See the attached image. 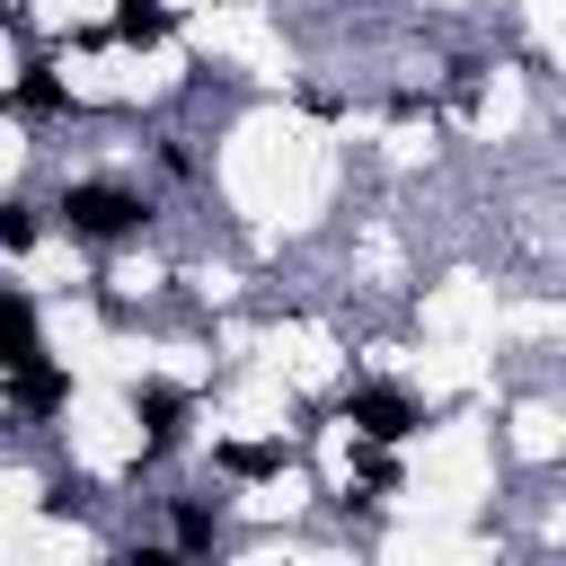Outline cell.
<instances>
[{
	"instance_id": "obj_1",
	"label": "cell",
	"mask_w": 566,
	"mask_h": 566,
	"mask_svg": "<svg viewBox=\"0 0 566 566\" xmlns=\"http://www.w3.org/2000/svg\"><path fill=\"white\" fill-rule=\"evenodd\" d=\"M62 221H71V239H133L142 230V195L106 186V177H80V186H62Z\"/></svg>"
},
{
	"instance_id": "obj_2",
	"label": "cell",
	"mask_w": 566,
	"mask_h": 566,
	"mask_svg": "<svg viewBox=\"0 0 566 566\" xmlns=\"http://www.w3.org/2000/svg\"><path fill=\"white\" fill-rule=\"evenodd\" d=\"M345 416H354V433H363V442H380V451L416 433V407H407L398 389H371V380H363V389H345Z\"/></svg>"
},
{
	"instance_id": "obj_3",
	"label": "cell",
	"mask_w": 566,
	"mask_h": 566,
	"mask_svg": "<svg viewBox=\"0 0 566 566\" xmlns=\"http://www.w3.org/2000/svg\"><path fill=\"white\" fill-rule=\"evenodd\" d=\"M27 363H44V345H35V310H27L18 292H0V380L27 371Z\"/></svg>"
},
{
	"instance_id": "obj_4",
	"label": "cell",
	"mask_w": 566,
	"mask_h": 566,
	"mask_svg": "<svg viewBox=\"0 0 566 566\" xmlns=\"http://www.w3.org/2000/svg\"><path fill=\"white\" fill-rule=\"evenodd\" d=\"M133 416L150 424V442H177V433H186V389H168V380H142V389H133Z\"/></svg>"
},
{
	"instance_id": "obj_5",
	"label": "cell",
	"mask_w": 566,
	"mask_h": 566,
	"mask_svg": "<svg viewBox=\"0 0 566 566\" xmlns=\"http://www.w3.org/2000/svg\"><path fill=\"white\" fill-rule=\"evenodd\" d=\"M168 9L159 0H115V44H168Z\"/></svg>"
},
{
	"instance_id": "obj_6",
	"label": "cell",
	"mask_w": 566,
	"mask_h": 566,
	"mask_svg": "<svg viewBox=\"0 0 566 566\" xmlns=\"http://www.w3.org/2000/svg\"><path fill=\"white\" fill-rule=\"evenodd\" d=\"M221 469H230V478H283L292 451H283V442H221Z\"/></svg>"
},
{
	"instance_id": "obj_7",
	"label": "cell",
	"mask_w": 566,
	"mask_h": 566,
	"mask_svg": "<svg viewBox=\"0 0 566 566\" xmlns=\"http://www.w3.org/2000/svg\"><path fill=\"white\" fill-rule=\"evenodd\" d=\"M9 106H18V115H53V106H62V80H53L44 62H27V80L9 88Z\"/></svg>"
},
{
	"instance_id": "obj_8",
	"label": "cell",
	"mask_w": 566,
	"mask_h": 566,
	"mask_svg": "<svg viewBox=\"0 0 566 566\" xmlns=\"http://www.w3.org/2000/svg\"><path fill=\"white\" fill-rule=\"evenodd\" d=\"M9 380H18V398H27V407H62V389H71L53 363H27V371H9Z\"/></svg>"
},
{
	"instance_id": "obj_9",
	"label": "cell",
	"mask_w": 566,
	"mask_h": 566,
	"mask_svg": "<svg viewBox=\"0 0 566 566\" xmlns=\"http://www.w3.org/2000/svg\"><path fill=\"white\" fill-rule=\"evenodd\" d=\"M177 539H186V548H212V539H221V513L186 495V504H177Z\"/></svg>"
},
{
	"instance_id": "obj_10",
	"label": "cell",
	"mask_w": 566,
	"mask_h": 566,
	"mask_svg": "<svg viewBox=\"0 0 566 566\" xmlns=\"http://www.w3.org/2000/svg\"><path fill=\"white\" fill-rule=\"evenodd\" d=\"M35 230H44V221H35L27 203H0V248H9V256H18V248H35Z\"/></svg>"
},
{
	"instance_id": "obj_11",
	"label": "cell",
	"mask_w": 566,
	"mask_h": 566,
	"mask_svg": "<svg viewBox=\"0 0 566 566\" xmlns=\"http://www.w3.org/2000/svg\"><path fill=\"white\" fill-rule=\"evenodd\" d=\"M124 566H186L177 548H124Z\"/></svg>"
},
{
	"instance_id": "obj_12",
	"label": "cell",
	"mask_w": 566,
	"mask_h": 566,
	"mask_svg": "<svg viewBox=\"0 0 566 566\" xmlns=\"http://www.w3.org/2000/svg\"><path fill=\"white\" fill-rule=\"evenodd\" d=\"M0 18H9V0H0Z\"/></svg>"
}]
</instances>
